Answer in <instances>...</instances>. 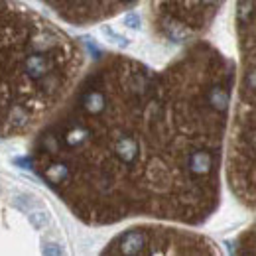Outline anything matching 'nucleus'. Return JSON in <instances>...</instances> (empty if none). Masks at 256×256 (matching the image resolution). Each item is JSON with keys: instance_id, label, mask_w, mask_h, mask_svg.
<instances>
[{"instance_id": "nucleus-8", "label": "nucleus", "mask_w": 256, "mask_h": 256, "mask_svg": "<svg viewBox=\"0 0 256 256\" xmlns=\"http://www.w3.org/2000/svg\"><path fill=\"white\" fill-rule=\"evenodd\" d=\"M126 24H130V28H138V16L136 14H128Z\"/></svg>"}, {"instance_id": "nucleus-2", "label": "nucleus", "mask_w": 256, "mask_h": 256, "mask_svg": "<svg viewBox=\"0 0 256 256\" xmlns=\"http://www.w3.org/2000/svg\"><path fill=\"white\" fill-rule=\"evenodd\" d=\"M85 52L18 0H0V138L32 134L81 77Z\"/></svg>"}, {"instance_id": "nucleus-4", "label": "nucleus", "mask_w": 256, "mask_h": 256, "mask_svg": "<svg viewBox=\"0 0 256 256\" xmlns=\"http://www.w3.org/2000/svg\"><path fill=\"white\" fill-rule=\"evenodd\" d=\"M104 254H217V244L188 228L166 224H138L116 234Z\"/></svg>"}, {"instance_id": "nucleus-3", "label": "nucleus", "mask_w": 256, "mask_h": 256, "mask_svg": "<svg viewBox=\"0 0 256 256\" xmlns=\"http://www.w3.org/2000/svg\"><path fill=\"white\" fill-rule=\"evenodd\" d=\"M238 73L224 144V178L234 199L256 211V0H236Z\"/></svg>"}, {"instance_id": "nucleus-5", "label": "nucleus", "mask_w": 256, "mask_h": 256, "mask_svg": "<svg viewBox=\"0 0 256 256\" xmlns=\"http://www.w3.org/2000/svg\"><path fill=\"white\" fill-rule=\"evenodd\" d=\"M223 4L224 0H150L148 26L166 44L188 46L211 28Z\"/></svg>"}, {"instance_id": "nucleus-1", "label": "nucleus", "mask_w": 256, "mask_h": 256, "mask_svg": "<svg viewBox=\"0 0 256 256\" xmlns=\"http://www.w3.org/2000/svg\"><path fill=\"white\" fill-rule=\"evenodd\" d=\"M236 65L195 40L162 69L110 54L38 128L32 170L85 224L197 226L221 201Z\"/></svg>"}, {"instance_id": "nucleus-6", "label": "nucleus", "mask_w": 256, "mask_h": 256, "mask_svg": "<svg viewBox=\"0 0 256 256\" xmlns=\"http://www.w3.org/2000/svg\"><path fill=\"white\" fill-rule=\"evenodd\" d=\"M73 26L100 24L134 6L138 0H40Z\"/></svg>"}, {"instance_id": "nucleus-7", "label": "nucleus", "mask_w": 256, "mask_h": 256, "mask_svg": "<svg viewBox=\"0 0 256 256\" xmlns=\"http://www.w3.org/2000/svg\"><path fill=\"white\" fill-rule=\"evenodd\" d=\"M236 254H256V223L250 224L234 242Z\"/></svg>"}]
</instances>
